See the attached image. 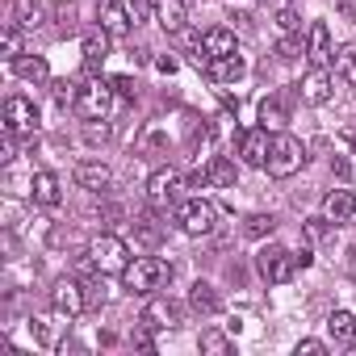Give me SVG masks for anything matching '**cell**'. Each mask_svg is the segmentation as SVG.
Segmentation results:
<instances>
[{
  "label": "cell",
  "mask_w": 356,
  "mask_h": 356,
  "mask_svg": "<svg viewBox=\"0 0 356 356\" xmlns=\"http://www.w3.org/2000/svg\"><path fill=\"white\" fill-rule=\"evenodd\" d=\"M331 168H335L339 181H348V159H331Z\"/></svg>",
  "instance_id": "48"
},
{
  "label": "cell",
  "mask_w": 356,
  "mask_h": 356,
  "mask_svg": "<svg viewBox=\"0 0 356 356\" xmlns=\"http://www.w3.org/2000/svg\"><path fill=\"white\" fill-rule=\"evenodd\" d=\"M34 202H38L42 210H55V206L63 202V185H59L55 172H38V176H34Z\"/></svg>",
  "instance_id": "19"
},
{
  "label": "cell",
  "mask_w": 356,
  "mask_h": 356,
  "mask_svg": "<svg viewBox=\"0 0 356 356\" xmlns=\"http://www.w3.org/2000/svg\"><path fill=\"white\" fill-rule=\"evenodd\" d=\"M109 30H88L84 34V67H101L105 55H109Z\"/></svg>",
  "instance_id": "22"
},
{
  "label": "cell",
  "mask_w": 356,
  "mask_h": 356,
  "mask_svg": "<svg viewBox=\"0 0 356 356\" xmlns=\"http://www.w3.org/2000/svg\"><path fill=\"white\" fill-rule=\"evenodd\" d=\"M189 306H193L197 314H218V310H222V298H218V289H214L210 281H197V285L189 289Z\"/></svg>",
  "instance_id": "24"
},
{
  "label": "cell",
  "mask_w": 356,
  "mask_h": 356,
  "mask_svg": "<svg viewBox=\"0 0 356 356\" xmlns=\"http://www.w3.org/2000/svg\"><path fill=\"white\" fill-rule=\"evenodd\" d=\"M277 26H281V30H285V34H302V22H298V13H293V9H289V5H285V9H281V13H277Z\"/></svg>",
  "instance_id": "38"
},
{
  "label": "cell",
  "mask_w": 356,
  "mask_h": 356,
  "mask_svg": "<svg viewBox=\"0 0 356 356\" xmlns=\"http://www.w3.org/2000/svg\"><path fill=\"white\" fill-rule=\"evenodd\" d=\"M256 264H260V273H264V281H268V285H285V281L298 273L293 252H285V248H277V243H273V248H264Z\"/></svg>",
  "instance_id": "8"
},
{
  "label": "cell",
  "mask_w": 356,
  "mask_h": 356,
  "mask_svg": "<svg viewBox=\"0 0 356 356\" xmlns=\"http://www.w3.org/2000/svg\"><path fill=\"white\" fill-rule=\"evenodd\" d=\"M42 17H47V9L38 5V0H17V5H13V26H22V30L42 26Z\"/></svg>",
  "instance_id": "28"
},
{
  "label": "cell",
  "mask_w": 356,
  "mask_h": 356,
  "mask_svg": "<svg viewBox=\"0 0 356 356\" xmlns=\"http://www.w3.org/2000/svg\"><path fill=\"white\" fill-rule=\"evenodd\" d=\"M130 227H134V239H138L143 248H155V243L163 239V227H159V218H155V214H138Z\"/></svg>",
  "instance_id": "27"
},
{
  "label": "cell",
  "mask_w": 356,
  "mask_h": 356,
  "mask_svg": "<svg viewBox=\"0 0 356 356\" xmlns=\"http://www.w3.org/2000/svg\"><path fill=\"white\" fill-rule=\"evenodd\" d=\"M289 122V109L277 101V97H264L260 101V126H268V130H281Z\"/></svg>",
  "instance_id": "29"
},
{
  "label": "cell",
  "mask_w": 356,
  "mask_h": 356,
  "mask_svg": "<svg viewBox=\"0 0 356 356\" xmlns=\"http://www.w3.org/2000/svg\"><path fill=\"white\" fill-rule=\"evenodd\" d=\"M306 55L314 59V67H327V63H331V34H327L323 22L310 26V34H306Z\"/></svg>",
  "instance_id": "20"
},
{
  "label": "cell",
  "mask_w": 356,
  "mask_h": 356,
  "mask_svg": "<svg viewBox=\"0 0 356 356\" xmlns=\"http://www.w3.org/2000/svg\"><path fill=\"white\" fill-rule=\"evenodd\" d=\"M327 331H331L335 343H356V314L352 310H335L327 318Z\"/></svg>",
  "instance_id": "26"
},
{
  "label": "cell",
  "mask_w": 356,
  "mask_h": 356,
  "mask_svg": "<svg viewBox=\"0 0 356 356\" xmlns=\"http://www.w3.org/2000/svg\"><path fill=\"white\" fill-rule=\"evenodd\" d=\"M51 306H55V314H63V318L84 314V310H88L84 281H76V277H59V281H55V289H51Z\"/></svg>",
  "instance_id": "6"
},
{
  "label": "cell",
  "mask_w": 356,
  "mask_h": 356,
  "mask_svg": "<svg viewBox=\"0 0 356 356\" xmlns=\"http://www.w3.org/2000/svg\"><path fill=\"white\" fill-rule=\"evenodd\" d=\"M235 34L231 30H206L202 34V47H197V67H206V59H222V55H235Z\"/></svg>",
  "instance_id": "13"
},
{
  "label": "cell",
  "mask_w": 356,
  "mask_h": 356,
  "mask_svg": "<svg viewBox=\"0 0 356 356\" xmlns=\"http://www.w3.org/2000/svg\"><path fill=\"white\" fill-rule=\"evenodd\" d=\"M0 42H5V55H9V63H13V59L22 55V26H9Z\"/></svg>",
  "instance_id": "35"
},
{
  "label": "cell",
  "mask_w": 356,
  "mask_h": 356,
  "mask_svg": "<svg viewBox=\"0 0 356 356\" xmlns=\"http://www.w3.org/2000/svg\"><path fill=\"white\" fill-rule=\"evenodd\" d=\"M55 22H59V34H76V9L72 5H55Z\"/></svg>",
  "instance_id": "36"
},
{
  "label": "cell",
  "mask_w": 356,
  "mask_h": 356,
  "mask_svg": "<svg viewBox=\"0 0 356 356\" xmlns=\"http://www.w3.org/2000/svg\"><path fill=\"white\" fill-rule=\"evenodd\" d=\"M34 126H38L34 101H30V97H9V101H5V130H13V134H34Z\"/></svg>",
  "instance_id": "9"
},
{
  "label": "cell",
  "mask_w": 356,
  "mask_h": 356,
  "mask_svg": "<svg viewBox=\"0 0 356 356\" xmlns=\"http://www.w3.org/2000/svg\"><path fill=\"white\" fill-rule=\"evenodd\" d=\"M126 9H130V22L143 26V22L151 17V0H126Z\"/></svg>",
  "instance_id": "39"
},
{
  "label": "cell",
  "mask_w": 356,
  "mask_h": 356,
  "mask_svg": "<svg viewBox=\"0 0 356 356\" xmlns=\"http://www.w3.org/2000/svg\"><path fill=\"white\" fill-rule=\"evenodd\" d=\"M335 9H339L348 22H356V0H335Z\"/></svg>",
  "instance_id": "44"
},
{
  "label": "cell",
  "mask_w": 356,
  "mask_h": 356,
  "mask_svg": "<svg viewBox=\"0 0 356 356\" xmlns=\"http://www.w3.org/2000/svg\"><path fill=\"white\" fill-rule=\"evenodd\" d=\"M327 352V343H318V339H302L298 343V356H323Z\"/></svg>",
  "instance_id": "43"
},
{
  "label": "cell",
  "mask_w": 356,
  "mask_h": 356,
  "mask_svg": "<svg viewBox=\"0 0 356 356\" xmlns=\"http://www.w3.org/2000/svg\"><path fill=\"white\" fill-rule=\"evenodd\" d=\"M0 159H5V163L17 159V134H13V130H5V143H0Z\"/></svg>",
  "instance_id": "41"
},
{
  "label": "cell",
  "mask_w": 356,
  "mask_h": 356,
  "mask_svg": "<svg viewBox=\"0 0 356 356\" xmlns=\"http://www.w3.org/2000/svg\"><path fill=\"white\" fill-rule=\"evenodd\" d=\"M181 189H185V181H181V172H176V168H159V172L147 176V202H151V210H168L176 197H181Z\"/></svg>",
  "instance_id": "5"
},
{
  "label": "cell",
  "mask_w": 356,
  "mask_h": 356,
  "mask_svg": "<svg viewBox=\"0 0 356 356\" xmlns=\"http://www.w3.org/2000/svg\"><path fill=\"white\" fill-rule=\"evenodd\" d=\"M214 227H218V210H214V202L193 197V202H185V206H181V231H185V235L202 239V235H210Z\"/></svg>",
  "instance_id": "7"
},
{
  "label": "cell",
  "mask_w": 356,
  "mask_h": 356,
  "mask_svg": "<svg viewBox=\"0 0 356 356\" xmlns=\"http://www.w3.org/2000/svg\"><path fill=\"white\" fill-rule=\"evenodd\" d=\"M109 109H113V84H109V80H88V84H80L76 113H80L84 122H105Z\"/></svg>",
  "instance_id": "3"
},
{
  "label": "cell",
  "mask_w": 356,
  "mask_h": 356,
  "mask_svg": "<svg viewBox=\"0 0 356 356\" xmlns=\"http://www.w3.org/2000/svg\"><path fill=\"white\" fill-rule=\"evenodd\" d=\"M302 163H306V147H302V138H293V134H285V130H277L273 134V151H268V176H277V181H285V176H293V172H302Z\"/></svg>",
  "instance_id": "2"
},
{
  "label": "cell",
  "mask_w": 356,
  "mask_h": 356,
  "mask_svg": "<svg viewBox=\"0 0 356 356\" xmlns=\"http://www.w3.org/2000/svg\"><path fill=\"white\" fill-rule=\"evenodd\" d=\"M84 293H88V306H101V302L109 298V289H105V273L88 277V281H84Z\"/></svg>",
  "instance_id": "34"
},
{
  "label": "cell",
  "mask_w": 356,
  "mask_h": 356,
  "mask_svg": "<svg viewBox=\"0 0 356 356\" xmlns=\"http://www.w3.org/2000/svg\"><path fill=\"white\" fill-rule=\"evenodd\" d=\"M134 343H138V348H143V352H155V339H151V327H147V331H143V335H138V339H134Z\"/></svg>",
  "instance_id": "47"
},
{
  "label": "cell",
  "mask_w": 356,
  "mask_h": 356,
  "mask_svg": "<svg viewBox=\"0 0 356 356\" xmlns=\"http://www.w3.org/2000/svg\"><path fill=\"white\" fill-rule=\"evenodd\" d=\"M155 67H159L163 76H172V72H176V59H172V55H159V59H155Z\"/></svg>",
  "instance_id": "45"
},
{
  "label": "cell",
  "mask_w": 356,
  "mask_h": 356,
  "mask_svg": "<svg viewBox=\"0 0 356 356\" xmlns=\"http://www.w3.org/2000/svg\"><path fill=\"white\" fill-rule=\"evenodd\" d=\"M155 22L168 34H181L185 22H189V5H185V0H155Z\"/></svg>",
  "instance_id": "18"
},
{
  "label": "cell",
  "mask_w": 356,
  "mask_h": 356,
  "mask_svg": "<svg viewBox=\"0 0 356 356\" xmlns=\"http://www.w3.org/2000/svg\"><path fill=\"white\" fill-rule=\"evenodd\" d=\"M13 72H17L22 80H30V84H47V80H51V67H47L42 55H17V59H13Z\"/></svg>",
  "instance_id": "23"
},
{
  "label": "cell",
  "mask_w": 356,
  "mask_h": 356,
  "mask_svg": "<svg viewBox=\"0 0 356 356\" xmlns=\"http://www.w3.org/2000/svg\"><path fill=\"white\" fill-rule=\"evenodd\" d=\"M298 88H302V101H306V105H327V101H331V88H335V80H331V72H327V67H310V72H306V80H302Z\"/></svg>",
  "instance_id": "14"
},
{
  "label": "cell",
  "mask_w": 356,
  "mask_h": 356,
  "mask_svg": "<svg viewBox=\"0 0 356 356\" xmlns=\"http://www.w3.org/2000/svg\"><path fill=\"white\" fill-rule=\"evenodd\" d=\"M109 84H113V92H118V97H126V101H134V80H130V76H113Z\"/></svg>",
  "instance_id": "40"
},
{
  "label": "cell",
  "mask_w": 356,
  "mask_h": 356,
  "mask_svg": "<svg viewBox=\"0 0 356 356\" xmlns=\"http://www.w3.org/2000/svg\"><path fill=\"white\" fill-rule=\"evenodd\" d=\"M130 9H126V0H101V30H109L113 38L130 34Z\"/></svg>",
  "instance_id": "17"
},
{
  "label": "cell",
  "mask_w": 356,
  "mask_h": 356,
  "mask_svg": "<svg viewBox=\"0 0 356 356\" xmlns=\"http://www.w3.org/2000/svg\"><path fill=\"white\" fill-rule=\"evenodd\" d=\"M197 348L206 352V356H231V339L222 335V331H202V339H197Z\"/></svg>",
  "instance_id": "30"
},
{
  "label": "cell",
  "mask_w": 356,
  "mask_h": 356,
  "mask_svg": "<svg viewBox=\"0 0 356 356\" xmlns=\"http://www.w3.org/2000/svg\"><path fill=\"white\" fill-rule=\"evenodd\" d=\"M84 138H88V143H105V138H109V126H105V122H101V126L88 122V126H84Z\"/></svg>",
  "instance_id": "42"
},
{
  "label": "cell",
  "mask_w": 356,
  "mask_h": 356,
  "mask_svg": "<svg viewBox=\"0 0 356 356\" xmlns=\"http://www.w3.org/2000/svg\"><path fill=\"white\" fill-rule=\"evenodd\" d=\"M268 151H273V134H268V126H252V130H243V138H239V155H243V163L264 168V163H268Z\"/></svg>",
  "instance_id": "10"
},
{
  "label": "cell",
  "mask_w": 356,
  "mask_h": 356,
  "mask_svg": "<svg viewBox=\"0 0 356 356\" xmlns=\"http://www.w3.org/2000/svg\"><path fill=\"white\" fill-rule=\"evenodd\" d=\"M348 143H352V155H356V134H352V138H348Z\"/></svg>",
  "instance_id": "49"
},
{
  "label": "cell",
  "mask_w": 356,
  "mask_h": 356,
  "mask_svg": "<svg viewBox=\"0 0 356 356\" xmlns=\"http://www.w3.org/2000/svg\"><path fill=\"white\" fill-rule=\"evenodd\" d=\"M109 181H113L109 163H101V159H80V163H76V185H80V189H88V193H105Z\"/></svg>",
  "instance_id": "12"
},
{
  "label": "cell",
  "mask_w": 356,
  "mask_h": 356,
  "mask_svg": "<svg viewBox=\"0 0 356 356\" xmlns=\"http://www.w3.org/2000/svg\"><path fill=\"white\" fill-rule=\"evenodd\" d=\"M202 172H206V189H210V185H218V189H231V185H235V163H231L227 155H214L210 168H202Z\"/></svg>",
  "instance_id": "25"
},
{
  "label": "cell",
  "mask_w": 356,
  "mask_h": 356,
  "mask_svg": "<svg viewBox=\"0 0 356 356\" xmlns=\"http://www.w3.org/2000/svg\"><path fill=\"white\" fill-rule=\"evenodd\" d=\"M323 214H327L335 227L352 222V214H356V197H352V189H331V193L323 197Z\"/></svg>",
  "instance_id": "16"
},
{
  "label": "cell",
  "mask_w": 356,
  "mask_h": 356,
  "mask_svg": "<svg viewBox=\"0 0 356 356\" xmlns=\"http://www.w3.org/2000/svg\"><path fill=\"white\" fill-rule=\"evenodd\" d=\"M302 55H306V42H302V34H285V38L277 42V59L293 63V59H302Z\"/></svg>",
  "instance_id": "31"
},
{
  "label": "cell",
  "mask_w": 356,
  "mask_h": 356,
  "mask_svg": "<svg viewBox=\"0 0 356 356\" xmlns=\"http://www.w3.org/2000/svg\"><path fill=\"white\" fill-rule=\"evenodd\" d=\"M243 72H248V63H243L239 51L235 55H222V59H206V76L214 84H235V80H243Z\"/></svg>",
  "instance_id": "15"
},
{
  "label": "cell",
  "mask_w": 356,
  "mask_h": 356,
  "mask_svg": "<svg viewBox=\"0 0 356 356\" xmlns=\"http://www.w3.org/2000/svg\"><path fill=\"white\" fill-rule=\"evenodd\" d=\"M88 252H92V260H97V273H126V264H130V248H126V239H118V235H97L92 243H88Z\"/></svg>",
  "instance_id": "4"
},
{
  "label": "cell",
  "mask_w": 356,
  "mask_h": 356,
  "mask_svg": "<svg viewBox=\"0 0 356 356\" xmlns=\"http://www.w3.org/2000/svg\"><path fill=\"white\" fill-rule=\"evenodd\" d=\"M331 63H335V80L356 88V42H343L331 51Z\"/></svg>",
  "instance_id": "21"
},
{
  "label": "cell",
  "mask_w": 356,
  "mask_h": 356,
  "mask_svg": "<svg viewBox=\"0 0 356 356\" xmlns=\"http://www.w3.org/2000/svg\"><path fill=\"white\" fill-rule=\"evenodd\" d=\"M181 323V306L176 302H168V298H151L147 306H143V327H151V331H168V327H176Z\"/></svg>",
  "instance_id": "11"
},
{
  "label": "cell",
  "mask_w": 356,
  "mask_h": 356,
  "mask_svg": "<svg viewBox=\"0 0 356 356\" xmlns=\"http://www.w3.org/2000/svg\"><path fill=\"white\" fill-rule=\"evenodd\" d=\"M243 231H248L252 239H264V235H273V231H277V218H273V214H252Z\"/></svg>",
  "instance_id": "32"
},
{
  "label": "cell",
  "mask_w": 356,
  "mask_h": 356,
  "mask_svg": "<svg viewBox=\"0 0 356 356\" xmlns=\"http://www.w3.org/2000/svg\"><path fill=\"white\" fill-rule=\"evenodd\" d=\"M168 281H172V264L159 260V256H134V260L126 264V273H122V285H126L130 293H155V289H163Z\"/></svg>",
  "instance_id": "1"
},
{
  "label": "cell",
  "mask_w": 356,
  "mask_h": 356,
  "mask_svg": "<svg viewBox=\"0 0 356 356\" xmlns=\"http://www.w3.org/2000/svg\"><path fill=\"white\" fill-rule=\"evenodd\" d=\"M293 264H298V268H310V264H314V256L302 248V252H293Z\"/></svg>",
  "instance_id": "46"
},
{
  "label": "cell",
  "mask_w": 356,
  "mask_h": 356,
  "mask_svg": "<svg viewBox=\"0 0 356 356\" xmlns=\"http://www.w3.org/2000/svg\"><path fill=\"white\" fill-rule=\"evenodd\" d=\"M76 97H80V84L76 80H55V101L63 109H76Z\"/></svg>",
  "instance_id": "33"
},
{
  "label": "cell",
  "mask_w": 356,
  "mask_h": 356,
  "mask_svg": "<svg viewBox=\"0 0 356 356\" xmlns=\"http://www.w3.org/2000/svg\"><path fill=\"white\" fill-rule=\"evenodd\" d=\"M331 227H335V222H331L327 214H318V218H310V222H306V235L318 243V239H327V235H331Z\"/></svg>",
  "instance_id": "37"
}]
</instances>
